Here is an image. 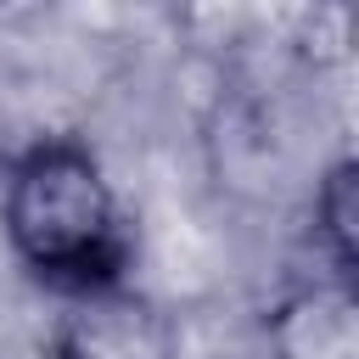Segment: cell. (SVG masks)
Segmentation results:
<instances>
[{"label":"cell","mask_w":359,"mask_h":359,"mask_svg":"<svg viewBox=\"0 0 359 359\" xmlns=\"http://www.w3.org/2000/svg\"><path fill=\"white\" fill-rule=\"evenodd\" d=\"M0 219H6L17 258L39 280H50L73 297L112 292L129 264V236H123L112 185H107L101 163L73 140L28 146L11 163Z\"/></svg>","instance_id":"6da1fadb"},{"label":"cell","mask_w":359,"mask_h":359,"mask_svg":"<svg viewBox=\"0 0 359 359\" xmlns=\"http://www.w3.org/2000/svg\"><path fill=\"white\" fill-rule=\"evenodd\" d=\"M56 359H168V331L151 309L101 292L62 325Z\"/></svg>","instance_id":"7a4b0ae2"},{"label":"cell","mask_w":359,"mask_h":359,"mask_svg":"<svg viewBox=\"0 0 359 359\" xmlns=\"http://www.w3.org/2000/svg\"><path fill=\"white\" fill-rule=\"evenodd\" d=\"M314 230L331 252V264L342 269V280L359 292V157L337 163L320 180V202H314Z\"/></svg>","instance_id":"3957f363"}]
</instances>
